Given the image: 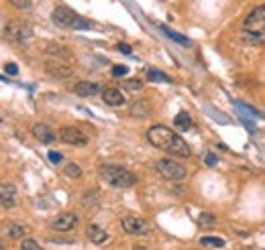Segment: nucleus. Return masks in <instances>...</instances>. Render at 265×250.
I'll return each instance as SVG.
<instances>
[{"label":"nucleus","instance_id":"nucleus-1","mask_svg":"<svg viewBox=\"0 0 265 250\" xmlns=\"http://www.w3.org/2000/svg\"><path fill=\"white\" fill-rule=\"evenodd\" d=\"M147 141H149L153 147L169 153L172 157L186 159V157L192 155L188 142L179 137V134H176L174 130H169L167 126H163V124H155V126H151L149 130H147Z\"/></svg>","mask_w":265,"mask_h":250},{"label":"nucleus","instance_id":"nucleus-2","mask_svg":"<svg viewBox=\"0 0 265 250\" xmlns=\"http://www.w3.org/2000/svg\"><path fill=\"white\" fill-rule=\"evenodd\" d=\"M239 33L249 45H265V4L255 6L243 18Z\"/></svg>","mask_w":265,"mask_h":250},{"label":"nucleus","instance_id":"nucleus-3","mask_svg":"<svg viewBox=\"0 0 265 250\" xmlns=\"http://www.w3.org/2000/svg\"><path fill=\"white\" fill-rule=\"evenodd\" d=\"M98 175L102 181L112 187H119V189H126V187H133L137 183V175L119 165H100Z\"/></svg>","mask_w":265,"mask_h":250},{"label":"nucleus","instance_id":"nucleus-4","mask_svg":"<svg viewBox=\"0 0 265 250\" xmlns=\"http://www.w3.org/2000/svg\"><path fill=\"white\" fill-rule=\"evenodd\" d=\"M51 20L55 23L57 27L61 29H76V31H82V29H90L92 23L86 20L84 16L76 15L73 10L66 8V6H57L55 10L51 13Z\"/></svg>","mask_w":265,"mask_h":250},{"label":"nucleus","instance_id":"nucleus-5","mask_svg":"<svg viewBox=\"0 0 265 250\" xmlns=\"http://www.w3.org/2000/svg\"><path fill=\"white\" fill-rule=\"evenodd\" d=\"M155 169L167 181H182V179H186V175H188L186 167L176 163L174 159H159L155 163Z\"/></svg>","mask_w":265,"mask_h":250},{"label":"nucleus","instance_id":"nucleus-6","mask_svg":"<svg viewBox=\"0 0 265 250\" xmlns=\"http://www.w3.org/2000/svg\"><path fill=\"white\" fill-rule=\"evenodd\" d=\"M31 35H33V31L23 20H13L4 27V37L8 41H15V43H25L27 39H31Z\"/></svg>","mask_w":265,"mask_h":250},{"label":"nucleus","instance_id":"nucleus-7","mask_svg":"<svg viewBox=\"0 0 265 250\" xmlns=\"http://www.w3.org/2000/svg\"><path fill=\"white\" fill-rule=\"evenodd\" d=\"M123 230L126 234H133V236H145V234H149V224H147L145 220H141V218H135V216H124L123 218Z\"/></svg>","mask_w":265,"mask_h":250},{"label":"nucleus","instance_id":"nucleus-8","mask_svg":"<svg viewBox=\"0 0 265 250\" xmlns=\"http://www.w3.org/2000/svg\"><path fill=\"white\" fill-rule=\"evenodd\" d=\"M59 141H63L66 144H71V147H84V144H88L86 134H84L80 128H73V126H63L59 130Z\"/></svg>","mask_w":265,"mask_h":250},{"label":"nucleus","instance_id":"nucleus-9","mask_svg":"<svg viewBox=\"0 0 265 250\" xmlns=\"http://www.w3.org/2000/svg\"><path fill=\"white\" fill-rule=\"evenodd\" d=\"M78 226V216L76 214H59L55 220L51 222V230L55 232H70Z\"/></svg>","mask_w":265,"mask_h":250},{"label":"nucleus","instance_id":"nucleus-10","mask_svg":"<svg viewBox=\"0 0 265 250\" xmlns=\"http://www.w3.org/2000/svg\"><path fill=\"white\" fill-rule=\"evenodd\" d=\"M73 92H76L78 96L88 98V96H96V94H100V92H102V88H100V83H98V81L82 79V81H78L76 86H73Z\"/></svg>","mask_w":265,"mask_h":250},{"label":"nucleus","instance_id":"nucleus-11","mask_svg":"<svg viewBox=\"0 0 265 250\" xmlns=\"http://www.w3.org/2000/svg\"><path fill=\"white\" fill-rule=\"evenodd\" d=\"M17 203V187L13 183H0V205L13 207Z\"/></svg>","mask_w":265,"mask_h":250},{"label":"nucleus","instance_id":"nucleus-12","mask_svg":"<svg viewBox=\"0 0 265 250\" xmlns=\"http://www.w3.org/2000/svg\"><path fill=\"white\" fill-rule=\"evenodd\" d=\"M33 134H35V139L39 142H43V144H51V142H55V139H57L55 130H53L51 126H47V124H35Z\"/></svg>","mask_w":265,"mask_h":250},{"label":"nucleus","instance_id":"nucleus-13","mask_svg":"<svg viewBox=\"0 0 265 250\" xmlns=\"http://www.w3.org/2000/svg\"><path fill=\"white\" fill-rule=\"evenodd\" d=\"M45 71H47V74H49L51 78H59V79L70 78V76L73 74V69H71V67L59 63V61H47V63H45Z\"/></svg>","mask_w":265,"mask_h":250},{"label":"nucleus","instance_id":"nucleus-14","mask_svg":"<svg viewBox=\"0 0 265 250\" xmlns=\"http://www.w3.org/2000/svg\"><path fill=\"white\" fill-rule=\"evenodd\" d=\"M86 236H88V240L92 244H104L106 240H108V232H106L104 228L96 226V224H90L86 228Z\"/></svg>","mask_w":265,"mask_h":250},{"label":"nucleus","instance_id":"nucleus-15","mask_svg":"<svg viewBox=\"0 0 265 250\" xmlns=\"http://www.w3.org/2000/svg\"><path fill=\"white\" fill-rule=\"evenodd\" d=\"M102 100L108 104V106H123L124 104V94L116 88H106L102 92Z\"/></svg>","mask_w":265,"mask_h":250},{"label":"nucleus","instance_id":"nucleus-16","mask_svg":"<svg viewBox=\"0 0 265 250\" xmlns=\"http://www.w3.org/2000/svg\"><path fill=\"white\" fill-rule=\"evenodd\" d=\"M131 114L135 118H147L151 114V108H149V104L143 102V100H137L131 104Z\"/></svg>","mask_w":265,"mask_h":250},{"label":"nucleus","instance_id":"nucleus-17","mask_svg":"<svg viewBox=\"0 0 265 250\" xmlns=\"http://www.w3.org/2000/svg\"><path fill=\"white\" fill-rule=\"evenodd\" d=\"M174 124L179 130H190V126H192V118H190L188 112H179L176 116V120H174Z\"/></svg>","mask_w":265,"mask_h":250},{"label":"nucleus","instance_id":"nucleus-18","mask_svg":"<svg viewBox=\"0 0 265 250\" xmlns=\"http://www.w3.org/2000/svg\"><path fill=\"white\" fill-rule=\"evenodd\" d=\"M159 29L165 33V37H169V39H174L176 43H182V45H190V39H186L184 35H179V33H176V31H172V29H167L165 25H159Z\"/></svg>","mask_w":265,"mask_h":250},{"label":"nucleus","instance_id":"nucleus-19","mask_svg":"<svg viewBox=\"0 0 265 250\" xmlns=\"http://www.w3.org/2000/svg\"><path fill=\"white\" fill-rule=\"evenodd\" d=\"M200 244L212 246V248H225V246H227V240H225V238H216V236H204L202 240H200Z\"/></svg>","mask_w":265,"mask_h":250},{"label":"nucleus","instance_id":"nucleus-20","mask_svg":"<svg viewBox=\"0 0 265 250\" xmlns=\"http://www.w3.org/2000/svg\"><path fill=\"white\" fill-rule=\"evenodd\" d=\"M25 232H27L25 226H20V224H6V234L10 238H23Z\"/></svg>","mask_w":265,"mask_h":250},{"label":"nucleus","instance_id":"nucleus-21","mask_svg":"<svg viewBox=\"0 0 265 250\" xmlns=\"http://www.w3.org/2000/svg\"><path fill=\"white\" fill-rule=\"evenodd\" d=\"M147 78H149L151 81H161V83H172V79H169L165 74H161V71L157 69H147Z\"/></svg>","mask_w":265,"mask_h":250},{"label":"nucleus","instance_id":"nucleus-22","mask_svg":"<svg viewBox=\"0 0 265 250\" xmlns=\"http://www.w3.org/2000/svg\"><path fill=\"white\" fill-rule=\"evenodd\" d=\"M63 171H66V175L71 177V179H80V177H82V169H80V165H76V163H68Z\"/></svg>","mask_w":265,"mask_h":250},{"label":"nucleus","instance_id":"nucleus-23","mask_svg":"<svg viewBox=\"0 0 265 250\" xmlns=\"http://www.w3.org/2000/svg\"><path fill=\"white\" fill-rule=\"evenodd\" d=\"M20 250H43L39 242H35L33 238H23V242H20Z\"/></svg>","mask_w":265,"mask_h":250},{"label":"nucleus","instance_id":"nucleus-24","mask_svg":"<svg viewBox=\"0 0 265 250\" xmlns=\"http://www.w3.org/2000/svg\"><path fill=\"white\" fill-rule=\"evenodd\" d=\"M33 2H35V0H10V4H13L15 8H18V10L31 8V6H33Z\"/></svg>","mask_w":265,"mask_h":250},{"label":"nucleus","instance_id":"nucleus-25","mask_svg":"<svg viewBox=\"0 0 265 250\" xmlns=\"http://www.w3.org/2000/svg\"><path fill=\"white\" fill-rule=\"evenodd\" d=\"M123 83H124V88H126V90H141V88H143V81H141V79H137V78L126 79V81H123Z\"/></svg>","mask_w":265,"mask_h":250},{"label":"nucleus","instance_id":"nucleus-26","mask_svg":"<svg viewBox=\"0 0 265 250\" xmlns=\"http://www.w3.org/2000/svg\"><path fill=\"white\" fill-rule=\"evenodd\" d=\"M49 53H53V55H61V57H70V51H66V47H55V45H51L49 49Z\"/></svg>","mask_w":265,"mask_h":250},{"label":"nucleus","instance_id":"nucleus-27","mask_svg":"<svg viewBox=\"0 0 265 250\" xmlns=\"http://www.w3.org/2000/svg\"><path fill=\"white\" fill-rule=\"evenodd\" d=\"M198 224L202 226V228H206V226H212V224H214V218H212L210 214H202V216L198 218Z\"/></svg>","mask_w":265,"mask_h":250},{"label":"nucleus","instance_id":"nucleus-28","mask_svg":"<svg viewBox=\"0 0 265 250\" xmlns=\"http://www.w3.org/2000/svg\"><path fill=\"white\" fill-rule=\"evenodd\" d=\"M126 71H129V67H126V65H114L112 67V76L114 78H123V76H126Z\"/></svg>","mask_w":265,"mask_h":250},{"label":"nucleus","instance_id":"nucleus-29","mask_svg":"<svg viewBox=\"0 0 265 250\" xmlns=\"http://www.w3.org/2000/svg\"><path fill=\"white\" fill-rule=\"evenodd\" d=\"M4 71L8 76H17L18 74V67H17V63H6L4 65Z\"/></svg>","mask_w":265,"mask_h":250},{"label":"nucleus","instance_id":"nucleus-30","mask_svg":"<svg viewBox=\"0 0 265 250\" xmlns=\"http://www.w3.org/2000/svg\"><path fill=\"white\" fill-rule=\"evenodd\" d=\"M204 161H206V165H208V167H214V165L218 163L216 155H212V153H208V155H206V159H204Z\"/></svg>","mask_w":265,"mask_h":250},{"label":"nucleus","instance_id":"nucleus-31","mask_svg":"<svg viewBox=\"0 0 265 250\" xmlns=\"http://www.w3.org/2000/svg\"><path fill=\"white\" fill-rule=\"evenodd\" d=\"M116 49H119L121 53H124V55H131V53H133V49L126 45V43H119V47H116Z\"/></svg>","mask_w":265,"mask_h":250},{"label":"nucleus","instance_id":"nucleus-32","mask_svg":"<svg viewBox=\"0 0 265 250\" xmlns=\"http://www.w3.org/2000/svg\"><path fill=\"white\" fill-rule=\"evenodd\" d=\"M61 159H63V157H61L59 153H55V151H51V153H49V161H51V163H55V165H57V163H61Z\"/></svg>","mask_w":265,"mask_h":250},{"label":"nucleus","instance_id":"nucleus-33","mask_svg":"<svg viewBox=\"0 0 265 250\" xmlns=\"http://www.w3.org/2000/svg\"><path fill=\"white\" fill-rule=\"evenodd\" d=\"M133 250H147L145 246H139V244H137V246H133Z\"/></svg>","mask_w":265,"mask_h":250},{"label":"nucleus","instance_id":"nucleus-34","mask_svg":"<svg viewBox=\"0 0 265 250\" xmlns=\"http://www.w3.org/2000/svg\"><path fill=\"white\" fill-rule=\"evenodd\" d=\"M2 248H4V246H2V244H0V250H2Z\"/></svg>","mask_w":265,"mask_h":250}]
</instances>
